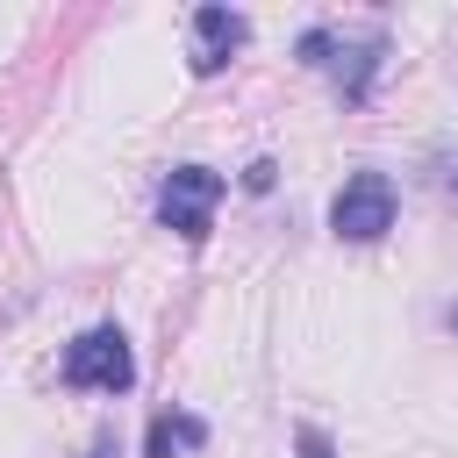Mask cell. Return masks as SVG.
Listing matches in <instances>:
<instances>
[{"label":"cell","mask_w":458,"mask_h":458,"mask_svg":"<svg viewBox=\"0 0 458 458\" xmlns=\"http://www.w3.org/2000/svg\"><path fill=\"white\" fill-rule=\"evenodd\" d=\"M64 386H86V394H129L136 386V358H129V336L122 329H86L64 344Z\"/></svg>","instance_id":"cell-1"},{"label":"cell","mask_w":458,"mask_h":458,"mask_svg":"<svg viewBox=\"0 0 458 458\" xmlns=\"http://www.w3.org/2000/svg\"><path fill=\"white\" fill-rule=\"evenodd\" d=\"M215 200H222V172H208V165H172L165 186H157V215H165V229H179L186 243L208 236Z\"/></svg>","instance_id":"cell-2"},{"label":"cell","mask_w":458,"mask_h":458,"mask_svg":"<svg viewBox=\"0 0 458 458\" xmlns=\"http://www.w3.org/2000/svg\"><path fill=\"white\" fill-rule=\"evenodd\" d=\"M329 222H336V236H351V243L386 236V229H394V179H386V172H358V179H344L336 200H329Z\"/></svg>","instance_id":"cell-3"},{"label":"cell","mask_w":458,"mask_h":458,"mask_svg":"<svg viewBox=\"0 0 458 458\" xmlns=\"http://www.w3.org/2000/svg\"><path fill=\"white\" fill-rule=\"evenodd\" d=\"M301 57H308V64H329L336 86H344V100H365V86H372V72H379V36L336 43L329 29H308V36H301Z\"/></svg>","instance_id":"cell-4"},{"label":"cell","mask_w":458,"mask_h":458,"mask_svg":"<svg viewBox=\"0 0 458 458\" xmlns=\"http://www.w3.org/2000/svg\"><path fill=\"white\" fill-rule=\"evenodd\" d=\"M243 36H250V21L236 7H200L193 14V72H222L243 50Z\"/></svg>","instance_id":"cell-5"},{"label":"cell","mask_w":458,"mask_h":458,"mask_svg":"<svg viewBox=\"0 0 458 458\" xmlns=\"http://www.w3.org/2000/svg\"><path fill=\"white\" fill-rule=\"evenodd\" d=\"M200 415H157L150 422V458H172V444H200Z\"/></svg>","instance_id":"cell-6"},{"label":"cell","mask_w":458,"mask_h":458,"mask_svg":"<svg viewBox=\"0 0 458 458\" xmlns=\"http://www.w3.org/2000/svg\"><path fill=\"white\" fill-rule=\"evenodd\" d=\"M272 172H279V165H272V157H258V165L243 172V186H250V193H265V186H272Z\"/></svg>","instance_id":"cell-7"},{"label":"cell","mask_w":458,"mask_h":458,"mask_svg":"<svg viewBox=\"0 0 458 458\" xmlns=\"http://www.w3.org/2000/svg\"><path fill=\"white\" fill-rule=\"evenodd\" d=\"M301 458H329V437L322 429H301Z\"/></svg>","instance_id":"cell-8"}]
</instances>
